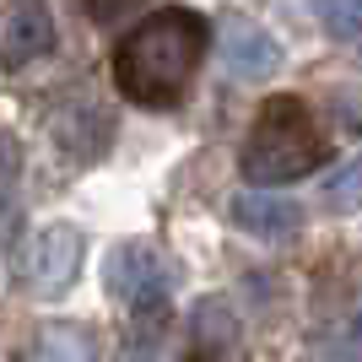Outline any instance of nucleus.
Wrapping results in <instances>:
<instances>
[{
	"label": "nucleus",
	"mask_w": 362,
	"mask_h": 362,
	"mask_svg": "<svg viewBox=\"0 0 362 362\" xmlns=\"http://www.w3.org/2000/svg\"><path fill=\"white\" fill-rule=\"evenodd\" d=\"M200 54L206 16H195L189 6H163L114 44V87L141 108H173L195 81Z\"/></svg>",
	"instance_id": "nucleus-1"
},
{
	"label": "nucleus",
	"mask_w": 362,
	"mask_h": 362,
	"mask_svg": "<svg viewBox=\"0 0 362 362\" xmlns=\"http://www.w3.org/2000/svg\"><path fill=\"white\" fill-rule=\"evenodd\" d=\"M325 151H330V136L303 98H265L249 124L238 168L249 184L276 189V184H298L303 173H314L325 163Z\"/></svg>",
	"instance_id": "nucleus-2"
},
{
	"label": "nucleus",
	"mask_w": 362,
	"mask_h": 362,
	"mask_svg": "<svg viewBox=\"0 0 362 362\" xmlns=\"http://www.w3.org/2000/svg\"><path fill=\"white\" fill-rule=\"evenodd\" d=\"M103 281L108 298H119L130 314H163L168 292H173V265L151 243H119L103 265Z\"/></svg>",
	"instance_id": "nucleus-3"
},
{
	"label": "nucleus",
	"mask_w": 362,
	"mask_h": 362,
	"mask_svg": "<svg viewBox=\"0 0 362 362\" xmlns=\"http://www.w3.org/2000/svg\"><path fill=\"white\" fill-rule=\"evenodd\" d=\"M81 276V233L71 222H44L28 243V287L38 298H60Z\"/></svg>",
	"instance_id": "nucleus-4"
},
{
	"label": "nucleus",
	"mask_w": 362,
	"mask_h": 362,
	"mask_svg": "<svg viewBox=\"0 0 362 362\" xmlns=\"http://www.w3.org/2000/svg\"><path fill=\"white\" fill-rule=\"evenodd\" d=\"M216 54H222V71L238 76V81H265V76L281 71V44L255 22H227Z\"/></svg>",
	"instance_id": "nucleus-5"
},
{
	"label": "nucleus",
	"mask_w": 362,
	"mask_h": 362,
	"mask_svg": "<svg viewBox=\"0 0 362 362\" xmlns=\"http://www.w3.org/2000/svg\"><path fill=\"white\" fill-rule=\"evenodd\" d=\"M233 222L243 233H255V238L276 243V238H292L303 227V206L287 195H276V189H249V195L233 200Z\"/></svg>",
	"instance_id": "nucleus-6"
},
{
	"label": "nucleus",
	"mask_w": 362,
	"mask_h": 362,
	"mask_svg": "<svg viewBox=\"0 0 362 362\" xmlns=\"http://www.w3.org/2000/svg\"><path fill=\"white\" fill-rule=\"evenodd\" d=\"M54 49V16L44 0H11L6 16V65H28Z\"/></svg>",
	"instance_id": "nucleus-7"
},
{
	"label": "nucleus",
	"mask_w": 362,
	"mask_h": 362,
	"mask_svg": "<svg viewBox=\"0 0 362 362\" xmlns=\"http://www.w3.org/2000/svg\"><path fill=\"white\" fill-rule=\"evenodd\" d=\"M233 335H238V319H233V308H227L222 298H206L195 308V346L206 351V357H216V351L233 346Z\"/></svg>",
	"instance_id": "nucleus-8"
},
{
	"label": "nucleus",
	"mask_w": 362,
	"mask_h": 362,
	"mask_svg": "<svg viewBox=\"0 0 362 362\" xmlns=\"http://www.w3.org/2000/svg\"><path fill=\"white\" fill-rule=\"evenodd\" d=\"M325 206H330L335 216H351L362 211V151L357 157H346L341 168H330V179H325Z\"/></svg>",
	"instance_id": "nucleus-9"
},
{
	"label": "nucleus",
	"mask_w": 362,
	"mask_h": 362,
	"mask_svg": "<svg viewBox=\"0 0 362 362\" xmlns=\"http://www.w3.org/2000/svg\"><path fill=\"white\" fill-rule=\"evenodd\" d=\"M38 351H44V362H92V335L81 325H44Z\"/></svg>",
	"instance_id": "nucleus-10"
},
{
	"label": "nucleus",
	"mask_w": 362,
	"mask_h": 362,
	"mask_svg": "<svg viewBox=\"0 0 362 362\" xmlns=\"http://www.w3.org/2000/svg\"><path fill=\"white\" fill-rule=\"evenodd\" d=\"M314 11L330 38H341V44L362 38V0H314Z\"/></svg>",
	"instance_id": "nucleus-11"
},
{
	"label": "nucleus",
	"mask_w": 362,
	"mask_h": 362,
	"mask_svg": "<svg viewBox=\"0 0 362 362\" xmlns=\"http://www.w3.org/2000/svg\"><path fill=\"white\" fill-rule=\"evenodd\" d=\"M130 6H136V0H87V11L98 16V22H119Z\"/></svg>",
	"instance_id": "nucleus-12"
},
{
	"label": "nucleus",
	"mask_w": 362,
	"mask_h": 362,
	"mask_svg": "<svg viewBox=\"0 0 362 362\" xmlns=\"http://www.w3.org/2000/svg\"><path fill=\"white\" fill-rule=\"evenodd\" d=\"M357 60H362V44H357Z\"/></svg>",
	"instance_id": "nucleus-13"
}]
</instances>
